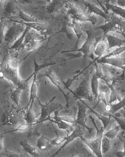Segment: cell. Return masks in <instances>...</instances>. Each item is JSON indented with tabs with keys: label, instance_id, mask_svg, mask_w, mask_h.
<instances>
[{
	"label": "cell",
	"instance_id": "6da1fadb",
	"mask_svg": "<svg viewBox=\"0 0 125 157\" xmlns=\"http://www.w3.org/2000/svg\"><path fill=\"white\" fill-rule=\"evenodd\" d=\"M29 55L19 60L10 58L9 55L4 58L1 65V77L6 79L17 88L24 90L26 88L29 82L26 79L21 78L19 74V69L23 61L30 55Z\"/></svg>",
	"mask_w": 125,
	"mask_h": 157
},
{
	"label": "cell",
	"instance_id": "7a4b0ae2",
	"mask_svg": "<svg viewBox=\"0 0 125 157\" xmlns=\"http://www.w3.org/2000/svg\"><path fill=\"white\" fill-rule=\"evenodd\" d=\"M106 23L100 26L97 27V29L103 31L104 36L108 33L114 32L121 34L125 38V20L114 13L109 14L108 18Z\"/></svg>",
	"mask_w": 125,
	"mask_h": 157
},
{
	"label": "cell",
	"instance_id": "3957f363",
	"mask_svg": "<svg viewBox=\"0 0 125 157\" xmlns=\"http://www.w3.org/2000/svg\"><path fill=\"white\" fill-rule=\"evenodd\" d=\"M89 118L91 120L92 123L94 125L95 128L96 129V138L95 139L92 140H89L86 139L83 137V136H81L80 138L90 148L97 156L102 157L103 155L101 151V143L105 130L104 129L103 127L101 128L100 129H99L96 125V122H95L94 118L91 115H89Z\"/></svg>",
	"mask_w": 125,
	"mask_h": 157
},
{
	"label": "cell",
	"instance_id": "277c9868",
	"mask_svg": "<svg viewBox=\"0 0 125 157\" xmlns=\"http://www.w3.org/2000/svg\"><path fill=\"white\" fill-rule=\"evenodd\" d=\"M56 98V96L52 97L49 102H46L45 104H42L38 98L37 100L38 104L41 108V113L40 117L37 121L36 123L38 122H43L49 121L51 118V115L52 113L57 111L58 109H62L63 106L62 105L53 102Z\"/></svg>",
	"mask_w": 125,
	"mask_h": 157
},
{
	"label": "cell",
	"instance_id": "5b68a950",
	"mask_svg": "<svg viewBox=\"0 0 125 157\" xmlns=\"http://www.w3.org/2000/svg\"><path fill=\"white\" fill-rule=\"evenodd\" d=\"M29 31L25 37L23 47V49L25 48L26 51L32 52L47 38L35 31L30 32Z\"/></svg>",
	"mask_w": 125,
	"mask_h": 157
},
{
	"label": "cell",
	"instance_id": "8992f818",
	"mask_svg": "<svg viewBox=\"0 0 125 157\" xmlns=\"http://www.w3.org/2000/svg\"><path fill=\"white\" fill-rule=\"evenodd\" d=\"M89 77H86L81 81L73 92L69 88L68 89L79 99H85L92 101L93 100V97L91 95L89 91Z\"/></svg>",
	"mask_w": 125,
	"mask_h": 157
},
{
	"label": "cell",
	"instance_id": "52a82bcc",
	"mask_svg": "<svg viewBox=\"0 0 125 157\" xmlns=\"http://www.w3.org/2000/svg\"><path fill=\"white\" fill-rule=\"evenodd\" d=\"M25 25L24 24L14 23L12 27L9 28L5 35V42L9 44L15 42L19 36L25 31Z\"/></svg>",
	"mask_w": 125,
	"mask_h": 157
},
{
	"label": "cell",
	"instance_id": "ba28073f",
	"mask_svg": "<svg viewBox=\"0 0 125 157\" xmlns=\"http://www.w3.org/2000/svg\"><path fill=\"white\" fill-rule=\"evenodd\" d=\"M84 31L87 34V38L85 40L84 43L83 44L81 48L79 49L74 50L72 51H63L62 53H66L73 51H78V52H81L83 54V56L84 57V59H85L89 56L91 46L93 44L94 37V32L92 30H84Z\"/></svg>",
	"mask_w": 125,
	"mask_h": 157
},
{
	"label": "cell",
	"instance_id": "9c48e42d",
	"mask_svg": "<svg viewBox=\"0 0 125 157\" xmlns=\"http://www.w3.org/2000/svg\"><path fill=\"white\" fill-rule=\"evenodd\" d=\"M78 112L75 124L80 125L87 130L89 134L91 133L93 128L86 125V111L88 107L83 103L78 102Z\"/></svg>",
	"mask_w": 125,
	"mask_h": 157
},
{
	"label": "cell",
	"instance_id": "30bf717a",
	"mask_svg": "<svg viewBox=\"0 0 125 157\" xmlns=\"http://www.w3.org/2000/svg\"><path fill=\"white\" fill-rule=\"evenodd\" d=\"M9 21L14 23L24 24L26 26L30 27L31 28L36 30L38 32L42 34H48L50 32V28L49 25L45 23L38 22L32 23H26L17 21L10 19Z\"/></svg>",
	"mask_w": 125,
	"mask_h": 157
},
{
	"label": "cell",
	"instance_id": "8fae6325",
	"mask_svg": "<svg viewBox=\"0 0 125 157\" xmlns=\"http://www.w3.org/2000/svg\"><path fill=\"white\" fill-rule=\"evenodd\" d=\"M40 76L41 78L45 77L49 78L51 81V82L59 89V91L63 94L65 100H66V106L67 107L69 106L70 100L69 95L65 94L63 92V90L61 88V83L60 81H59V78L56 74L54 73L51 70H49V71H45V73L44 74H40Z\"/></svg>",
	"mask_w": 125,
	"mask_h": 157
},
{
	"label": "cell",
	"instance_id": "7c38bea8",
	"mask_svg": "<svg viewBox=\"0 0 125 157\" xmlns=\"http://www.w3.org/2000/svg\"><path fill=\"white\" fill-rule=\"evenodd\" d=\"M97 63L107 64L116 68H121L125 71V59L119 57L103 58H101L97 61Z\"/></svg>",
	"mask_w": 125,
	"mask_h": 157
},
{
	"label": "cell",
	"instance_id": "4fadbf2b",
	"mask_svg": "<svg viewBox=\"0 0 125 157\" xmlns=\"http://www.w3.org/2000/svg\"><path fill=\"white\" fill-rule=\"evenodd\" d=\"M83 132L81 129L79 127H76L73 130L72 133L70 135L66 136V140L64 142L63 145L60 147V148L56 151V152L52 155V156L55 157L58 155V154L68 144L72 142L75 139L77 138H80L83 136Z\"/></svg>",
	"mask_w": 125,
	"mask_h": 157
},
{
	"label": "cell",
	"instance_id": "5bb4252c",
	"mask_svg": "<svg viewBox=\"0 0 125 157\" xmlns=\"http://www.w3.org/2000/svg\"><path fill=\"white\" fill-rule=\"evenodd\" d=\"M37 73H32L29 77L26 78V80L29 82L31 77L33 76V80L31 84L30 89L29 101L28 102V106H29L32 101H34L35 99H38V98L37 95V92L39 86V82L37 78Z\"/></svg>",
	"mask_w": 125,
	"mask_h": 157
},
{
	"label": "cell",
	"instance_id": "9a60e30c",
	"mask_svg": "<svg viewBox=\"0 0 125 157\" xmlns=\"http://www.w3.org/2000/svg\"><path fill=\"white\" fill-rule=\"evenodd\" d=\"M19 10L17 1H5L3 8V13L6 17L8 18L11 16L17 15Z\"/></svg>",
	"mask_w": 125,
	"mask_h": 157
},
{
	"label": "cell",
	"instance_id": "2e32d148",
	"mask_svg": "<svg viewBox=\"0 0 125 157\" xmlns=\"http://www.w3.org/2000/svg\"><path fill=\"white\" fill-rule=\"evenodd\" d=\"M87 8L89 11V14L93 13L96 14L100 16L103 17V18H105L106 21H107L108 18L109 14L106 13L104 11L102 10L99 8L98 7L96 6V5H93L91 3H90L87 1H79Z\"/></svg>",
	"mask_w": 125,
	"mask_h": 157
},
{
	"label": "cell",
	"instance_id": "e0dca14e",
	"mask_svg": "<svg viewBox=\"0 0 125 157\" xmlns=\"http://www.w3.org/2000/svg\"><path fill=\"white\" fill-rule=\"evenodd\" d=\"M65 7L64 1H49L47 5V12L50 14L57 13L59 12Z\"/></svg>",
	"mask_w": 125,
	"mask_h": 157
},
{
	"label": "cell",
	"instance_id": "ac0fdd59",
	"mask_svg": "<svg viewBox=\"0 0 125 157\" xmlns=\"http://www.w3.org/2000/svg\"><path fill=\"white\" fill-rule=\"evenodd\" d=\"M70 17L72 19H74L80 22H90L94 25L97 22V20L94 16L85 13L83 11Z\"/></svg>",
	"mask_w": 125,
	"mask_h": 157
},
{
	"label": "cell",
	"instance_id": "d6986e66",
	"mask_svg": "<svg viewBox=\"0 0 125 157\" xmlns=\"http://www.w3.org/2000/svg\"><path fill=\"white\" fill-rule=\"evenodd\" d=\"M31 29L29 27L26 26V28H25V31L23 33L22 36L19 38H18L14 42L13 45L11 46L10 49L15 51L17 54H18L21 50L23 49V43L25 37L26 36L27 33Z\"/></svg>",
	"mask_w": 125,
	"mask_h": 157
},
{
	"label": "cell",
	"instance_id": "ffe728a7",
	"mask_svg": "<svg viewBox=\"0 0 125 157\" xmlns=\"http://www.w3.org/2000/svg\"><path fill=\"white\" fill-rule=\"evenodd\" d=\"M68 26L72 28L76 34L77 38L76 46L77 47L79 40L82 35H83L81 24L76 20L72 19V22L68 24Z\"/></svg>",
	"mask_w": 125,
	"mask_h": 157
},
{
	"label": "cell",
	"instance_id": "44dd1931",
	"mask_svg": "<svg viewBox=\"0 0 125 157\" xmlns=\"http://www.w3.org/2000/svg\"><path fill=\"white\" fill-rule=\"evenodd\" d=\"M108 49L114 47H121L125 43V40L121 39L119 37L113 35H106Z\"/></svg>",
	"mask_w": 125,
	"mask_h": 157
},
{
	"label": "cell",
	"instance_id": "7402d4cb",
	"mask_svg": "<svg viewBox=\"0 0 125 157\" xmlns=\"http://www.w3.org/2000/svg\"><path fill=\"white\" fill-rule=\"evenodd\" d=\"M34 102V101H32L31 102L25 115V120L28 124H35L37 121L36 119V116L35 114V110L33 107Z\"/></svg>",
	"mask_w": 125,
	"mask_h": 157
},
{
	"label": "cell",
	"instance_id": "603a6c76",
	"mask_svg": "<svg viewBox=\"0 0 125 157\" xmlns=\"http://www.w3.org/2000/svg\"><path fill=\"white\" fill-rule=\"evenodd\" d=\"M79 100L81 102L83 103V104H84L85 105H86V106L88 107V108H89V110H90V111H92L93 113L97 117V118L101 122H102V123L103 124V128L104 130L106 129V128H107L108 125L110 123L111 121V117L110 115H109V117H106L104 116L103 115H101L98 112H97V111H95V110L92 109V108H91L90 106H89V105H88L86 103L84 102L83 101H82L81 99H79Z\"/></svg>",
	"mask_w": 125,
	"mask_h": 157
},
{
	"label": "cell",
	"instance_id": "cb8c5ba5",
	"mask_svg": "<svg viewBox=\"0 0 125 157\" xmlns=\"http://www.w3.org/2000/svg\"><path fill=\"white\" fill-rule=\"evenodd\" d=\"M109 49L108 42H106L105 38H104L97 45L94 50L93 53L96 56L100 57H101Z\"/></svg>",
	"mask_w": 125,
	"mask_h": 157
},
{
	"label": "cell",
	"instance_id": "d4e9b609",
	"mask_svg": "<svg viewBox=\"0 0 125 157\" xmlns=\"http://www.w3.org/2000/svg\"><path fill=\"white\" fill-rule=\"evenodd\" d=\"M20 145H21L25 152L28 153L29 155L33 157H39L40 156L39 153L37 152L36 147H35L31 145L26 140L21 141L20 142Z\"/></svg>",
	"mask_w": 125,
	"mask_h": 157
},
{
	"label": "cell",
	"instance_id": "484cf974",
	"mask_svg": "<svg viewBox=\"0 0 125 157\" xmlns=\"http://www.w3.org/2000/svg\"><path fill=\"white\" fill-rule=\"evenodd\" d=\"M52 146L50 143V140L47 138L45 136V134L43 135L37 140V147L41 151L48 150Z\"/></svg>",
	"mask_w": 125,
	"mask_h": 157
},
{
	"label": "cell",
	"instance_id": "4316f807",
	"mask_svg": "<svg viewBox=\"0 0 125 157\" xmlns=\"http://www.w3.org/2000/svg\"><path fill=\"white\" fill-rule=\"evenodd\" d=\"M106 6L108 10H111L113 11V13L123 19H125V9L124 8L112 5L109 3L108 1L106 2Z\"/></svg>",
	"mask_w": 125,
	"mask_h": 157
},
{
	"label": "cell",
	"instance_id": "83f0119b",
	"mask_svg": "<svg viewBox=\"0 0 125 157\" xmlns=\"http://www.w3.org/2000/svg\"><path fill=\"white\" fill-rule=\"evenodd\" d=\"M108 86L110 89L111 94L109 97V104H112L116 101H120L121 100L122 98L120 93L113 86V85L111 84H106Z\"/></svg>",
	"mask_w": 125,
	"mask_h": 157
},
{
	"label": "cell",
	"instance_id": "f1b7e54d",
	"mask_svg": "<svg viewBox=\"0 0 125 157\" xmlns=\"http://www.w3.org/2000/svg\"><path fill=\"white\" fill-rule=\"evenodd\" d=\"M64 2L65 7L67 10L68 13L70 15V16L76 15L83 11L78 6L70 3L67 1H64Z\"/></svg>",
	"mask_w": 125,
	"mask_h": 157
},
{
	"label": "cell",
	"instance_id": "f546056e",
	"mask_svg": "<svg viewBox=\"0 0 125 157\" xmlns=\"http://www.w3.org/2000/svg\"><path fill=\"white\" fill-rule=\"evenodd\" d=\"M98 80L99 78L95 74H93L91 81V87L92 94L96 99L97 98L99 94Z\"/></svg>",
	"mask_w": 125,
	"mask_h": 157
},
{
	"label": "cell",
	"instance_id": "4dcf8cb0",
	"mask_svg": "<svg viewBox=\"0 0 125 157\" xmlns=\"http://www.w3.org/2000/svg\"><path fill=\"white\" fill-rule=\"evenodd\" d=\"M110 112L112 115L116 113L118 111L120 110L122 108L125 107V96L124 98L121 99V100L119 101V102L116 104H109Z\"/></svg>",
	"mask_w": 125,
	"mask_h": 157
},
{
	"label": "cell",
	"instance_id": "1f68e13d",
	"mask_svg": "<svg viewBox=\"0 0 125 157\" xmlns=\"http://www.w3.org/2000/svg\"><path fill=\"white\" fill-rule=\"evenodd\" d=\"M23 90L21 88H17L11 93L10 97L11 99L18 106H19L20 101Z\"/></svg>",
	"mask_w": 125,
	"mask_h": 157
},
{
	"label": "cell",
	"instance_id": "d6a6232c",
	"mask_svg": "<svg viewBox=\"0 0 125 157\" xmlns=\"http://www.w3.org/2000/svg\"><path fill=\"white\" fill-rule=\"evenodd\" d=\"M18 17L23 22L26 23H32L39 22L37 20L28 14L25 13L24 11L19 9L18 11Z\"/></svg>",
	"mask_w": 125,
	"mask_h": 157
},
{
	"label": "cell",
	"instance_id": "836d02e7",
	"mask_svg": "<svg viewBox=\"0 0 125 157\" xmlns=\"http://www.w3.org/2000/svg\"><path fill=\"white\" fill-rule=\"evenodd\" d=\"M111 141L108 138L103 136L101 143V151L103 154H105L111 148Z\"/></svg>",
	"mask_w": 125,
	"mask_h": 157
},
{
	"label": "cell",
	"instance_id": "e575fe53",
	"mask_svg": "<svg viewBox=\"0 0 125 157\" xmlns=\"http://www.w3.org/2000/svg\"><path fill=\"white\" fill-rule=\"evenodd\" d=\"M120 129V126L118 125V126L115 127L114 128H112L106 133L104 134V136L108 138L111 140H113L116 138V136L117 135Z\"/></svg>",
	"mask_w": 125,
	"mask_h": 157
},
{
	"label": "cell",
	"instance_id": "d590c367",
	"mask_svg": "<svg viewBox=\"0 0 125 157\" xmlns=\"http://www.w3.org/2000/svg\"><path fill=\"white\" fill-rule=\"evenodd\" d=\"M55 113V117H51L52 119H58L59 120L64 121V122L68 123H75L76 121V118L70 116H62L59 117L58 116V111H56Z\"/></svg>",
	"mask_w": 125,
	"mask_h": 157
},
{
	"label": "cell",
	"instance_id": "8d00e7d4",
	"mask_svg": "<svg viewBox=\"0 0 125 157\" xmlns=\"http://www.w3.org/2000/svg\"><path fill=\"white\" fill-rule=\"evenodd\" d=\"M49 121L56 124L59 129L66 130L71 128L70 125L68 124L67 123L59 120L53 119L51 118Z\"/></svg>",
	"mask_w": 125,
	"mask_h": 157
},
{
	"label": "cell",
	"instance_id": "74e56055",
	"mask_svg": "<svg viewBox=\"0 0 125 157\" xmlns=\"http://www.w3.org/2000/svg\"><path fill=\"white\" fill-rule=\"evenodd\" d=\"M33 63H34V73H37L40 71V70L44 68L45 67L49 66H51L55 65V64L56 63H43L42 65H39V64H38L37 62L36 61V58H35V59L33 60Z\"/></svg>",
	"mask_w": 125,
	"mask_h": 157
},
{
	"label": "cell",
	"instance_id": "f35d334b",
	"mask_svg": "<svg viewBox=\"0 0 125 157\" xmlns=\"http://www.w3.org/2000/svg\"><path fill=\"white\" fill-rule=\"evenodd\" d=\"M125 51V46L121 47H119V48H116V50L113 51L110 53L108 54V55L104 56L101 58H112L113 56H118L120 54H122V53L124 52Z\"/></svg>",
	"mask_w": 125,
	"mask_h": 157
},
{
	"label": "cell",
	"instance_id": "ab89813d",
	"mask_svg": "<svg viewBox=\"0 0 125 157\" xmlns=\"http://www.w3.org/2000/svg\"><path fill=\"white\" fill-rule=\"evenodd\" d=\"M35 124H22L19 125L17 128L16 129L12 130L9 131L8 132H5V133L2 134V135L4 134H7L8 133H10L11 132H16V131H22L26 130L30 127L32 126V125Z\"/></svg>",
	"mask_w": 125,
	"mask_h": 157
},
{
	"label": "cell",
	"instance_id": "60d3db41",
	"mask_svg": "<svg viewBox=\"0 0 125 157\" xmlns=\"http://www.w3.org/2000/svg\"><path fill=\"white\" fill-rule=\"evenodd\" d=\"M8 21L6 18H1V44H2L3 40L4 39L5 35H4V31L5 28L7 26Z\"/></svg>",
	"mask_w": 125,
	"mask_h": 157
},
{
	"label": "cell",
	"instance_id": "b9f144b4",
	"mask_svg": "<svg viewBox=\"0 0 125 157\" xmlns=\"http://www.w3.org/2000/svg\"><path fill=\"white\" fill-rule=\"evenodd\" d=\"M110 116L114 118L116 122H117L121 129L123 130L125 132V118H119L118 117L115 116L113 115H112V114H110Z\"/></svg>",
	"mask_w": 125,
	"mask_h": 157
},
{
	"label": "cell",
	"instance_id": "7bdbcfd3",
	"mask_svg": "<svg viewBox=\"0 0 125 157\" xmlns=\"http://www.w3.org/2000/svg\"><path fill=\"white\" fill-rule=\"evenodd\" d=\"M66 140V136L57 137L53 140H50V143L52 146H58L64 142Z\"/></svg>",
	"mask_w": 125,
	"mask_h": 157
},
{
	"label": "cell",
	"instance_id": "ee69618b",
	"mask_svg": "<svg viewBox=\"0 0 125 157\" xmlns=\"http://www.w3.org/2000/svg\"><path fill=\"white\" fill-rule=\"evenodd\" d=\"M106 93L105 91H102L100 93H99L97 99L98 100V101L97 104V105L100 102H102L105 105H107V101L106 100Z\"/></svg>",
	"mask_w": 125,
	"mask_h": 157
},
{
	"label": "cell",
	"instance_id": "f6af8a7d",
	"mask_svg": "<svg viewBox=\"0 0 125 157\" xmlns=\"http://www.w3.org/2000/svg\"><path fill=\"white\" fill-rule=\"evenodd\" d=\"M94 63L96 70V72L94 74L99 79H101L104 75V73L103 72V70L99 66L97 63L96 62H95Z\"/></svg>",
	"mask_w": 125,
	"mask_h": 157
},
{
	"label": "cell",
	"instance_id": "bcb514c9",
	"mask_svg": "<svg viewBox=\"0 0 125 157\" xmlns=\"http://www.w3.org/2000/svg\"><path fill=\"white\" fill-rule=\"evenodd\" d=\"M101 79L104 81L106 84H110L111 82L114 81V78L113 77L107 72L104 73V75Z\"/></svg>",
	"mask_w": 125,
	"mask_h": 157
},
{
	"label": "cell",
	"instance_id": "7dc6e473",
	"mask_svg": "<svg viewBox=\"0 0 125 157\" xmlns=\"http://www.w3.org/2000/svg\"><path fill=\"white\" fill-rule=\"evenodd\" d=\"M6 156L8 157H18L21 156V155H18V154H15V153H13L9 151H7L5 153Z\"/></svg>",
	"mask_w": 125,
	"mask_h": 157
},
{
	"label": "cell",
	"instance_id": "c3c4849f",
	"mask_svg": "<svg viewBox=\"0 0 125 157\" xmlns=\"http://www.w3.org/2000/svg\"><path fill=\"white\" fill-rule=\"evenodd\" d=\"M117 4L119 7L123 8H125V1H118Z\"/></svg>",
	"mask_w": 125,
	"mask_h": 157
},
{
	"label": "cell",
	"instance_id": "681fc988",
	"mask_svg": "<svg viewBox=\"0 0 125 157\" xmlns=\"http://www.w3.org/2000/svg\"><path fill=\"white\" fill-rule=\"evenodd\" d=\"M116 155L118 157H125V155L123 151H117L116 152Z\"/></svg>",
	"mask_w": 125,
	"mask_h": 157
},
{
	"label": "cell",
	"instance_id": "f907efd6",
	"mask_svg": "<svg viewBox=\"0 0 125 157\" xmlns=\"http://www.w3.org/2000/svg\"><path fill=\"white\" fill-rule=\"evenodd\" d=\"M3 138L4 136L2 134H1V139H0V147H1V150H2L3 148Z\"/></svg>",
	"mask_w": 125,
	"mask_h": 157
},
{
	"label": "cell",
	"instance_id": "816d5d0a",
	"mask_svg": "<svg viewBox=\"0 0 125 157\" xmlns=\"http://www.w3.org/2000/svg\"><path fill=\"white\" fill-rule=\"evenodd\" d=\"M123 152H124L125 155V141L124 142V144H123Z\"/></svg>",
	"mask_w": 125,
	"mask_h": 157
},
{
	"label": "cell",
	"instance_id": "f5cc1de1",
	"mask_svg": "<svg viewBox=\"0 0 125 157\" xmlns=\"http://www.w3.org/2000/svg\"><path fill=\"white\" fill-rule=\"evenodd\" d=\"M123 138L125 140V135H123Z\"/></svg>",
	"mask_w": 125,
	"mask_h": 157
}]
</instances>
